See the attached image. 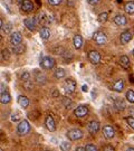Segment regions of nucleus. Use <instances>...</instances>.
<instances>
[{
  "label": "nucleus",
  "mask_w": 134,
  "mask_h": 151,
  "mask_svg": "<svg viewBox=\"0 0 134 151\" xmlns=\"http://www.w3.org/2000/svg\"><path fill=\"white\" fill-rule=\"evenodd\" d=\"M30 131V124L27 120H22L17 127V132L19 135H26Z\"/></svg>",
  "instance_id": "obj_1"
},
{
  "label": "nucleus",
  "mask_w": 134,
  "mask_h": 151,
  "mask_svg": "<svg viewBox=\"0 0 134 151\" xmlns=\"http://www.w3.org/2000/svg\"><path fill=\"white\" fill-rule=\"evenodd\" d=\"M93 39H94V42H95L98 46H102V45H104V44H106L107 36H106V34H105V32L98 30V32H94V35H93Z\"/></svg>",
  "instance_id": "obj_2"
},
{
  "label": "nucleus",
  "mask_w": 134,
  "mask_h": 151,
  "mask_svg": "<svg viewBox=\"0 0 134 151\" xmlns=\"http://www.w3.org/2000/svg\"><path fill=\"white\" fill-rule=\"evenodd\" d=\"M66 137H67L68 140H70V141L80 140V139L83 138V131L80 129H72V130H70V131H67Z\"/></svg>",
  "instance_id": "obj_3"
},
{
  "label": "nucleus",
  "mask_w": 134,
  "mask_h": 151,
  "mask_svg": "<svg viewBox=\"0 0 134 151\" xmlns=\"http://www.w3.org/2000/svg\"><path fill=\"white\" fill-rule=\"evenodd\" d=\"M55 60L50 56H45L43 60H40V66L44 70H50L55 66Z\"/></svg>",
  "instance_id": "obj_4"
},
{
  "label": "nucleus",
  "mask_w": 134,
  "mask_h": 151,
  "mask_svg": "<svg viewBox=\"0 0 134 151\" xmlns=\"http://www.w3.org/2000/svg\"><path fill=\"white\" fill-rule=\"evenodd\" d=\"M87 58L93 65H98L101 62V55L97 50H90L87 54Z\"/></svg>",
  "instance_id": "obj_5"
},
{
  "label": "nucleus",
  "mask_w": 134,
  "mask_h": 151,
  "mask_svg": "<svg viewBox=\"0 0 134 151\" xmlns=\"http://www.w3.org/2000/svg\"><path fill=\"white\" fill-rule=\"evenodd\" d=\"M64 87H65V92L67 94H72L76 90V82L73 78H68V80H66V82H65Z\"/></svg>",
  "instance_id": "obj_6"
},
{
  "label": "nucleus",
  "mask_w": 134,
  "mask_h": 151,
  "mask_svg": "<svg viewBox=\"0 0 134 151\" xmlns=\"http://www.w3.org/2000/svg\"><path fill=\"white\" fill-rule=\"evenodd\" d=\"M74 114H75L76 118H84L88 114V108L87 105H80L75 109L74 111Z\"/></svg>",
  "instance_id": "obj_7"
},
{
  "label": "nucleus",
  "mask_w": 134,
  "mask_h": 151,
  "mask_svg": "<svg viewBox=\"0 0 134 151\" xmlns=\"http://www.w3.org/2000/svg\"><path fill=\"white\" fill-rule=\"evenodd\" d=\"M103 132V135L106 138V139H112L114 138V135H115V130L113 128L112 125H105L102 130Z\"/></svg>",
  "instance_id": "obj_8"
},
{
  "label": "nucleus",
  "mask_w": 134,
  "mask_h": 151,
  "mask_svg": "<svg viewBox=\"0 0 134 151\" xmlns=\"http://www.w3.org/2000/svg\"><path fill=\"white\" fill-rule=\"evenodd\" d=\"M22 42V36L19 32H15L10 35V43L12 44V46H16L21 44Z\"/></svg>",
  "instance_id": "obj_9"
},
{
  "label": "nucleus",
  "mask_w": 134,
  "mask_h": 151,
  "mask_svg": "<svg viewBox=\"0 0 134 151\" xmlns=\"http://www.w3.org/2000/svg\"><path fill=\"white\" fill-rule=\"evenodd\" d=\"M133 37V34L131 30H125L121 34V36H120V40H121V44L122 45H125V44H128L132 39Z\"/></svg>",
  "instance_id": "obj_10"
},
{
  "label": "nucleus",
  "mask_w": 134,
  "mask_h": 151,
  "mask_svg": "<svg viewBox=\"0 0 134 151\" xmlns=\"http://www.w3.org/2000/svg\"><path fill=\"white\" fill-rule=\"evenodd\" d=\"M87 130L91 134H96L98 130H100V122L98 121H91L87 125Z\"/></svg>",
  "instance_id": "obj_11"
},
{
  "label": "nucleus",
  "mask_w": 134,
  "mask_h": 151,
  "mask_svg": "<svg viewBox=\"0 0 134 151\" xmlns=\"http://www.w3.org/2000/svg\"><path fill=\"white\" fill-rule=\"evenodd\" d=\"M45 125H46V128L48 131L50 132H54L55 130H56V124H55V120L52 115H48L46 120H45Z\"/></svg>",
  "instance_id": "obj_12"
},
{
  "label": "nucleus",
  "mask_w": 134,
  "mask_h": 151,
  "mask_svg": "<svg viewBox=\"0 0 134 151\" xmlns=\"http://www.w3.org/2000/svg\"><path fill=\"white\" fill-rule=\"evenodd\" d=\"M24 24H25V26H26L29 30H32V32H34L35 28H36V19H35V17L26 18V19L24 20Z\"/></svg>",
  "instance_id": "obj_13"
},
{
  "label": "nucleus",
  "mask_w": 134,
  "mask_h": 151,
  "mask_svg": "<svg viewBox=\"0 0 134 151\" xmlns=\"http://www.w3.org/2000/svg\"><path fill=\"white\" fill-rule=\"evenodd\" d=\"M34 4L30 0H22L21 1V9L25 12H32L34 10Z\"/></svg>",
  "instance_id": "obj_14"
},
{
  "label": "nucleus",
  "mask_w": 134,
  "mask_h": 151,
  "mask_svg": "<svg viewBox=\"0 0 134 151\" xmlns=\"http://www.w3.org/2000/svg\"><path fill=\"white\" fill-rule=\"evenodd\" d=\"M112 90L118 93H121V92L124 90V81L123 80H118L113 83L112 85Z\"/></svg>",
  "instance_id": "obj_15"
},
{
  "label": "nucleus",
  "mask_w": 134,
  "mask_h": 151,
  "mask_svg": "<svg viewBox=\"0 0 134 151\" xmlns=\"http://www.w3.org/2000/svg\"><path fill=\"white\" fill-rule=\"evenodd\" d=\"M114 22L118 26H125L128 24V19L124 15H116L114 17Z\"/></svg>",
  "instance_id": "obj_16"
},
{
  "label": "nucleus",
  "mask_w": 134,
  "mask_h": 151,
  "mask_svg": "<svg viewBox=\"0 0 134 151\" xmlns=\"http://www.w3.org/2000/svg\"><path fill=\"white\" fill-rule=\"evenodd\" d=\"M10 101H11V96L8 92L7 91L0 92V103H2V104H8Z\"/></svg>",
  "instance_id": "obj_17"
},
{
  "label": "nucleus",
  "mask_w": 134,
  "mask_h": 151,
  "mask_svg": "<svg viewBox=\"0 0 134 151\" xmlns=\"http://www.w3.org/2000/svg\"><path fill=\"white\" fill-rule=\"evenodd\" d=\"M73 44H74V47L76 49H80L82 46H83V37L78 34H76L74 38H73Z\"/></svg>",
  "instance_id": "obj_18"
},
{
  "label": "nucleus",
  "mask_w": 134,
  "mask_h": 151,
  "mask_svg": "<svg viewBox=\"0 0 134 151\" xmlns=\"http://www.w3.org/2000/svg\"><path fill=\"white\" fill-rule=\"evenodd\" d=\"M39 36L42 39L44 40H47L49 37H50V30H49L48 27H43L40 29V32H39Z\"/></svg>",
  "instance_id": "obj_19"
},
{
  "label": "nucleus",
  "mask_w": 134,
  "mask_h": 151,
  "mask_svg": "<svg viewBox=\"0 0 134 151\" xmlns=\"http://www.w3.org/2000/svg\"><path fill=\"white\" fill-rule=\"evenodd\" d=\"M18 104L24 109L28 108V105H29V100H28V97H26L25 95H19V96H18Z\"/></svg>",
  "instance_id": "obj_20"
},
{
  "label": "nucleus",
  "mask_w": 134,
  "mask_h": 151,
  "mask_svg": "<svg viewBox=\"0 0 134 151\" xmlns=\"http://www.w3.org/2000/svg\"><path fill=\"white\" fill-rule=\"evenodd\" d=\"M124 10L126 14L129 15H133L134 14V1H129L126 2L125 6H124Z\"/></svg>",
  "instance_id": "obj_21"
},
{
  "label": "nucleus",
  "mask_w": 134,
  "mask_h": 151,
  "mask_svg": "<svg viewBox=\"0 0 134 151\" xmlns=\"http://www.w3.org/2000/svg\"><path fill=\"white\" fill-rule=\"evenodd\" d=\"M120 64L123 68H129L130 67V60L126 55H122L120 57Z\"/></svg>",
  "instance_id": "obj_22"
},
{
  "label": "nucleus",
  "mask_w": 134,
  "mask_h": 151,
  "mask_svg": "<svg viewBox=\"0 0 134 151\" xmlns=\"http://www.w3.org/2000/svg\"><path fill=\"white\" fill-rule=\"evenodd\" d=\"M35 77H36V81H37L39 84H44V83L46 82V76L44 75L42 72L36 70V72H35Z\"/></svg>",
  "instance_id": "obj_23"
},
{
  "label": "nucleus",
  "mask_w": 134,
  "mask_h": 151,
  "mask_svg": "<svg viewBox=\"0 0 134 151\" xmlns=\"http://www.w3.org/2000/svg\"><path fill=\"white\" fill-rule=\"evenodd\" d=\"M54 76L56 77V78H64L65 76H66V70L64 68H57V70H55V73H54Z\"/></svg>",
  "instance_id": "obj_24"
},
{
  "label": "nucleus",
  "mask_w": 134,
  "mask_h": 151,
  "mask_svg": "<svg viewBox=\"0 0 134 151\" xmlns=\"http://www.w3.org/2000/svg\"><path fill=\"white\" fill-rule=\"evenodd\" d=\"M24 50H25V47L22 46L21 44H19V45H16V46H14V48H12V52L17 55H20L24 53Z\"/></svg>",
  "instance_id": "obj_25"
},
{
  "label": "nucleus",
  "mask_w": 134,
  "mask_h": 151,
  "mask_svg": "<svg viewBox=\"0 0 134 151\" xmlns=\"http://www.w3.org/2000/svg\"><path fill=\"white\" fill-rule=\"evenodd\" d=\"M125 97H126V100H128L130 103H134V91L133 90H129V91L126 92Z\"/></svg>",
  "instance_id": "obj_26"
},
{
  "label": "nucleus",
  "mask_w": 134,
  "mask_h": 151,
  "mask_svg": "<svg viewBox=\"0 0 134 151\" xmlns=\"http://www.w3.org/2000/svg\"><path fill=\"white\" fill-rule=\"evenodd\" d=\"M107 17H108L107 12H102V14H100V15H98V17H97V20L101 22V24H104V22H106Z\"/></svg>",
  "instance_id": "obj_27"
},
{
  "label": "nucleus",
  "mask_w": 134,
  "mask_h": 151,
  "mask_svg": "<svg viewBox=\"0 0 134 151\" xmlns=\"http://www.w3.org/2000/svg\"><path fill=\"white\" fill-rule=\"evenodd\" d=\"M115 106H116L118 110H124V108H125V103H124L123 100L118 99V100H115Z\"/></svg>",
  "instance_id": "obj_28"
},
{
  "label": "nucleus",
  "mask_w": 134,
  "mask_h": 151,
  "mask_svg": "<svg viewBox=\"0 0 134 151\" xmlns=\"http://www.w3.org/2000/svg\"><path fill=\"white\" fill-rule=\"evenodd\" d=\"M2 29H4V32H5L6 34H9V32H11V29H12V24H11V22H7L6 25L2 26Z\"/></svg>",
  "instance_id": "obj_29"
},
{
  "label": "nucleus",
  "mask_w": 134,
  "mask_h": 151,
  "mask_svg": "<svg viewBox=\"0 0 134 151\" xmlns=\"http://www.w3.org/2000/svg\"><path fill=\"white\" fill-rule=\"evenodd\" d=\"M60 149H62L63 151H68L70 149V142H67V141L62 142V145H60Z\"/></svg>",
  "instance_id": "obj_30"
},
{
  "label": "nucleus",
  "mask_w": 134,
  "mask_h": 151,
  "mask_svg": "<svg viewBox=\"0 0 134 151\" xmlns=\"http://www.w3.org/2000/svg\"><path fill=\"white\" fill-rule=\"evenodd\" d=\"M85 151H97V147L94 145H86L85 146Z\"/></svg>",
  "instance_id": "obj_31"
},
{
  "label": "nucleus",
  "mask_w": 134,
  "mask_h": 151,
  "mask_svg": "<svg viewBox=\"0 0 134 151\" xmlns=\"http://www.w3.org/2000/svg\"><path fill=\"white\" fill-rule=\"evenodd\" d=\"M21 80L24 82L30 80V73H29V72H24L21 74Z\"/></svg>",
  "instance_id": "obj_32"
},
{
  "label": "nucleus",
  "mask_w": 134,
  "mask_h": 151,
  "mask_svg": "<svg viewBox=\"0 0 134 151\" xmlns=\"http://www.w3.org/2000/svg\"><path fill=\"white\" fill-rule=\"evenodd\" d=\"M126 122H128V124L134 130V118L133 116H128V118H126Z\"/></svg>",
  "instance_id": "obj_33"
},
{
  "label": "nucleus",
  "mask_w": 134,
  "mask_h": 151,
  "mask_svg": "<svg viewBox=\"0 0 134 151\" xmlns=\"http://www.w3.org/2000/svg\"><path fill=\"white\" fill-rule=\"evenodd\" d=\"M2 57H4V60H9L10 58V54H9V50L8 49H4L2 50Z\"/></svg>",
  "instance_id": "obj_34"
},
{
  "label": "nucleus",
  "mask_w": 134,
  "mask_h": 151,
  "mask_svg": "<svg viewBox=\"0 0 134 151\" xmlns=\"http://www.w3.org/2000/svg\"><path fill=\"white\" fill-rule=\"evenodd\" d=\"M63 104H64L66 108H70V105L72 104V100L68 99V97H64V100H63Z\"/></svg>",
  "instance_id": "obj_35"
},
{
  "label": "nucleus",
  "mask_w": 134,
  "mask_h": 151,
  "mask_svg": "<svg viewBox=\"0 0 134 151\" xmlns=\"http://www.w3.org/2000/svg\"><path fill=\"white\" fill-rule=\"evenodd\" d=\"M63 0H48V4L52 6H58L62 4Z\"/></svg>",
  "instance_id": "obj_36"
},
{
  "label": "nucleus",
  "mask_w": 134,
  "mask_h": 151,
  "mask_svg": "<svg viewBox=\"0 0 134 151\" xmlns=\"http://www.w3.org/2000/svg\"><path fill=\"white\" fill-rule=\"evenodd\" d=\"M24 85H25L26 90H28V91H30V90L32 88V84L29 82V80H28V81H25V84H24Z\"/></svg>",
  "instance_id": "obj_37"
},
{
  "label": "nucleus",
  "mask_w": 134,
  "mask_h": 151,
  "mask_svg": "<svg viewBox=\"0 0 134 151\" xmlns=\"http://www.w3.org/2000/svg\"><path fill=\"white\" fill-rule=\"evenodd\" d=\"M103 150L104 151H114V148L112 146H105L103 147Z\"/></svg>",
  "instance_id": "obj_38"
},
{
  "label": "nucleus",
  "mask_w": 134,
  "mask_h": 151,
  "mask_svg": "<svg viewBox=\"0 0 134 151\" xmlns=\"http://www.w3.org/2000/svg\"><path fill=\"white\" fill-rule=\"evenodd\" d=\"M86 1H87L90 5H97V4H98L101 0H86Z\"/></svg>",
  "instance_id": "obj_39"
},
{
  "label": "nucleus",
  "mask_w": 134,
  "mask_h": 151,
  "mask_svg": "<svg viewBox=\"0 0 134 151\" xmlns=\"http://www.w3.org/2000/svg\"><path fill=\"white\" fill-rule=\"evenodd\" d=\"M82 91H83V92L88 91V87H87V85H83V86H82Z\"/></svg>",
  "instance_id": "obj_40"
},
{
  "label": "nucleus",
  "mask_w": 134,
  "mask_h": 151,
  "mask_svg": "<svg viewBox=\"0 0 134 151\" xmlns=\"http://www.w3.org/2000/svg\"><path fill=\"white\" fill-rule=\"evenodd\" d=\"M85 150V147H77L76 148V151H84Z\"/></svg>",
  "instance_id": "obj_41"
},
{
  "label": "nucleus",
  "mask_w": 134,
  "mask_h": 151,
  "mask_svg": "<svg viewBox=\"0 0 134 151\" xmlns=\"http://www.w3.org/2000/svg\"><path fill=\"white\" fill-rule=\"evenodd\" d=\"M57 95H59V93H58V92H57V91H54L53 96H54V97H56V96H57Z\"/></svg>",
  "instance_id": "obj_42"
},
{
  "label": "nucleus",
  "mask_w": 134,
  "mask_h": 151,
  "mask_svg": "<svg viewBox=\"0 0 134 151\" xmlns=\"http://www.w3.org/2000/svg\"><path fill=\"white\" fill-rule=\"evenodd\" d=\"M2 26H4V22H2V19L0 18V30L2 29Z\"/></svg>",
  "instance_id": "obj_43"
},
{
  "label": "nucleus",
  "mask_w": 134,
  "mask_h": 151,
  "mask_svg": "<svg viewBox=\"0 0 134 151\" xmlns=\"http://www.w3.org/2000/svg\"><path fill=\"white\" fill-rule=\"evenodd\" d=\"M128 149H129V150H133L134 151V148H133V147H130V148H128Z\"/></svg>",
  "instance_id": "obj_44"
},
{
  "label": "nucleus",
  "mask_w": 134,
  "mask_h": 151,
  "mask_svg": "<svg viewBox=\"0 0 134 151\" xmlns=\"http://www.w3.org/2000/svg\"><path fill=\"white\" fill-rule=\"evenodd\" d=\"M2 42V37H1V35H0V43Z\"/></svg>",
  "instance_id": "obj_45"
},
{
  "label": "nucleus",
  "mask_w": 134,
  "mask_h": 151,
  "mask_svg": "<svg viewBox=\"0 0 134 151\" xmlns=\"http://www.w3.org/2000/svg\"><path fill=\"white\" fill-rule=\"evenodd\" d=\"M132 55H133V56H134V49H133V50H132Z\"/></svg>",
  "instance_id": "obj_46"
},
{
  "label": "nucleus",
  "mask_w": 134,
  "mask_h": 151,
  "mask_svg": "<svg viewBox=\"0 0 134 151\" xmlns=\"http://www.w3.org/2000/svg\"><path fill=\"white\" fill-rule=\"evenodd\" d=\"M1 150H2V149H1V148H0V151H1Z\"/></svg>",
  "instance_id": "obj_47"
}]
</instances>
